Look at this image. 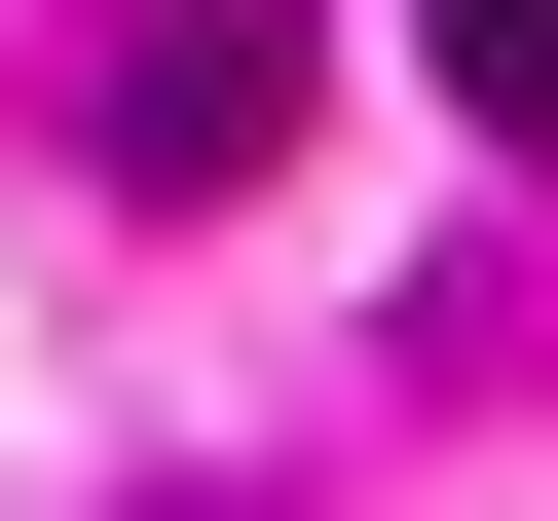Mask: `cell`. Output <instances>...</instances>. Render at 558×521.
Returning a JSON list of instances; mask_svg holds the SVG:
<instances>
[{
	"instance_id": "6da1fadb",
	"label": "cell",
	"mask_w": 558,
	"mask_h": 521,
	"mask_svg": "<svg viewBox=\"0 0 558 521\" xmlns=\"http://www.w3.org/2000/svg\"><path fill=\"white\" fill-rule=\"evenodd\" d=\"M260 149H299V0H149V38H112V186H149V223H223Z\"/></svg>"
},
{
	"instance_id": "7a4b0ae2",
	"label": "cell",
	"mask_w": 558,
	"mask_h": 521,
	"mask_svg": "<svg viewBox=\"0 0 558 521\" xmlns=\"http://www.w3.org/2000/svg\"><path fill=\"white\" fill-rule=\"evenodd\" d=\"M410 38H447V112H484V149H558V0H410Z\"/></svg>"
}]
</instances>
